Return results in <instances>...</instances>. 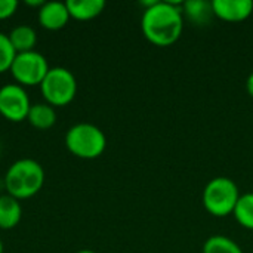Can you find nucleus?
<instances>
[{"label": "nucleus", "instance_id": "19", "mask_svg": "<svg viewBox=\"0 0 253 253\" xmlns=\"http://www.w3.org/2000/svg\"><path fill=\"white\" fill-rule=\"evenodd\" d=\"M246 89H248V93H249V96L253 98V73L248 77V80H246Z\"/></svg>", "mask_w": 253, "mask_h": 253}, {"label": "nucleus", "instance_id": "17", "mask_svg": "<svg viewBox=\"0 0 253 253\" xmlns=\"http://www.w3.org/2000/svg\"><path fill=\"white\" fill-rule=\"evenodd\" d=\"M15 56H16V52H15L7 34L0 33V74L10 70Z\"/></svg>", "mask_w": 253, "mask_h": 253}, {"label": "nucleus", "instance_id": "9", "mask_svg": "<svg viewBox=\"0 0 253 253\" xmlns=\"http://www.w3.org/2000/svg\"><path fill=\"white\" fill-rule=\"evenodd\" d=\"M70 21L65 1H44L39 9V24L50 31L64 28Z\"/></svg>", "mask_w": 253, "mask_h": 253}, {"label": "nucleus", "instance_id": "1", "mask_svg": "<svg viewBox=\"0 0 253 253\" xmlns=\"http://www.w3.org/2000/svg\"><path fill=\"white\" fill-rule=\"evenodd\" d=\"M141 30L144 37L159 47L176 43L184 31L182 3L156 0L142 13Z\"/></svg>", "mask_w": 253, "mask_h": 253}, {"label": "nucleus", "instance_id": "16", "mask_svg": "<svg viewBox=\"0 0 253 253\" xmlns=\"http://www.w3.org/2000/svg\"><path fill=\"white\" fill-rule=\"evenodd\" d=\"M203 253H243V251L230 237L222 234H215L205 242Z\"/></svg>", "mask_w": 253, "mask_h": 253}, {"label": "nucleus", "instance_id": "18", "mask_svg": "<svg viewBox=\"0 0 253 253\" xmlns=\"http://www.w3.org/2000/svg\"><path fill=\"white\" fill-rule=\"evenodd\" d=\"M18 9L16 0H0V21L10 18Z\"/></svg>", "mask_w": 253, "mask_h": 253}, {"label": "nucleus", "instance_id": "14", "mask_svg": "<svg viewBox=\"0 0 253 253\" xmlns=\"http://www.w3.org/2000/svg\"><path fill=\"white\" fill-rule=\"evenodd\" d=\"M13 49L16 53L31 52L34 50V46L37 43V33L31 25H18L12 28V31L7 34Z\"/></svg>", "mask_w": 253, "mask_h": 253}, {"label": "nucleus", "instance_id": "10", "mask_svg": "<svg viewBox=\"0 0 253 253\" xmlns=\"http://www.w3.org/2000/svg\"><path fill=\"white\" fill-rule=\"evenodd\" d=\"M182 15L194 25H208L213 15L212 1L206 0H188L182 3Z\"/></svg>", "mask_w": 253, "mask_h": 253}, {"label": "nucleus", "instance_id": "13", "mask_svg": "<svg viewBox=\"0 0 253 253\" xmlns=\"http://www.w3.org/2000/svg\"><path fill=\"white\" fill-rule=\"evenodd\" d=\"M27 122L39 130L50 129L56 123L55 107H52L46 102H39V104L31 105L28 116H27Z\"/></svg>", "mask_w": 253, "mask_h": 253}, {"label": "nucleus", "instance_id": "12", "mask_svg": "<svg viewBox=\"0 0 253 253\" xmlns=\"http://www.w3.org/2000/svg\"><path fill=\"white\" fill-rule=\"evenodd\" d=\"M21 218H22L21 202L9 194L0 196V228L12 230L19 224Z\"/></svg>", "mask_w": 253, "mask_h": 253}, {"label": "nucleus", "instance_id": "5", "mask_svg": "<svg viewBox=\"0 0 253 253\" xmlns=\"http://www.w3.org/2000/svg\"><path fill=\"white\" fill-rule=\"evenodd\" d=\"M40 92L46 104L52 107H65L76 98L77 80L70 70L53 67L40 83Z\"/></svg>", "mask_w": 253, "mask_h": 253}, {"label": "nucleus", "instance_id": "6", "mask_svg": "<svg viewBox=\"0 0 253 253\" xmlns=\"http://www.w3.org/2000/svg\"><path fill=\"white\" fill-rule=\"evenodd\" d=\"M50 70L47 59L37 50L16 53L13 64L10 67V74L13 80L25 87V86H40L47 71Z\"/></svg>", "mask_w": 253, "mask_h": 253}, {"label": "nucleus", "instance_id": "21", "mask_svg": "<svg viewBox=\"0 0 253 253\" xmlns=\"http://www.w3.org/2000/svg\"><path fill=\"white\" fill-rule=\"evenodd\" d=\"M0 253H3V243H1V240H0Z\"/></svg>", "mask_w": 253, "mask_h": 253}, {"label": "nucleus", "instance_id": "4", "mask_svg": "<svg viewBox=\"0 0 253 253\" xmlns=\"http://www.w3.org/2000/svg\"><path fill=\"white\" fill-rule=\"evenodd\" d=\"M240 196L239 187L233 179L227 176H216L206 184L202 202L212 216L225 218L233 215Z\"/></svg>", "mask_w": 253, "mask_h": 253}, {"label": "nucleus", "instance_id": "15", "mask_svg": "<svg viewBox=\"0 0 253 253\" xmlns=\"http://www.w3.org/2000/svg\"><path fill=\"white\" fill-rule=\"evenodd\" d=\"M233 215L239 225L253 231V193H245L240 196Z\"/></svg>", "mask_w": 253, "mask_h": 253}, {"label": "nucleus", "instance_id": "2", "mask_svg": "<svg viewBox=\"0 0 253 253\" xmlns=\"http://www.w3.org/2000/svg\"><path fill=\"white\" fill-rule=\"evenodd\" d=\"M44 184V170L33 159H19L10 165L3 178L4 190L16 200H27L36 196Z\"/></svg>", "mask_w": 253, "mask_h": 253}, {"label": "nucleus", "instance_id": "3", "mask_svg": "<svg viewBox=\"0 0 253 253\" xmlns=\"http://www.w3.org/2000/svg\"><path fill=\"white\" fill-rule=\"evenodd\" d=\"M65 147L73 156L92 160L104 154L107 138L98 126L92 123H77L67 130Z\"/></svg>", "mask_w": 253, "mask_h": 253}, {"label": "nucleus", "instance_id": "8", "mask_svg": "<svg viewBox=\"0 0 253 253\" xmlns=\"http://www.w3.org/2000/svg\"><path fill=\"white\" fill-rule=\"evenodd\" d=\"M213 15L225 22L246 21L253 12V1L251 0H213Z\"/></svg>", "mask_w": 253, "mask_h": 253}, {"label": "nucleus", "instance_id": "7", "mask_svg": "<svg viewBox=\"0 0 253 253\" xmlns=\"http://www.w3.org/2000/svg\"><path fill=\"white\" fill-rule=\"evenodd\" d=\"M31 105L25 87L18 83H9L0 87V116L3 119L13 123L27 120Z\"/></svg>", "mask_w": 253, "mask_h": 253}, {"label": "nucleus", "instance_id": "11", "mask_svg": "<svg viewBox=\"0 0 253 253\" xmlns=\"http://www.w3.org/2000/svg\"><path fill=\"white\" fill-rule=\"evenodd\" d=\"M70 18L77 21H89L102 13L105 7L104 0H68L65 1Z\"/></svg>", "mask_w": 253, "mask_h": 253}, {"label": "nucleus", "instance_id": "20", "mask_svg": "<svg viewBox=\"0 0 253 253\" xmlns=\"http://www.w3.org/2000/svg\"><path fill=\"white\" fill-rule=\"evenodd\" d=\"M76 253H95L93 251H89V249H83V251H79V252Z\"/></svg>", "mask_w": 253, "mask_h": 253}]
</instances>
